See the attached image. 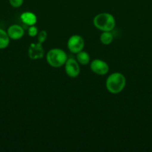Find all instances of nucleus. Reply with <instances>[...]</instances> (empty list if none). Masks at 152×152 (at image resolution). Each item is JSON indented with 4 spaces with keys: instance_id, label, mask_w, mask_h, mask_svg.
<instances>
[{
    "instance_id": "f257e3e1",
    "label": "nucleus",
    "mask_w": 152,
    "mask_h": 152,
    "mask_svg": "<svg viewBox=\"0 0 152 152\" xmlns=\"http://www.w3.org/2000/svg\"><path fill=\"white\" fill-rule=\"evenodd\" d=\"M126 79L122 74L119 72L113 73L106 80V88L110 93L117 94L125 87Z\"/></svg>"
},
{
    "instance_id": "f03ea898",
    "label": "nucleus",
    "mask_w": 152,
    "mask_h": 152,
    "mask_svg": "<svg viewBox=\"0 0 152 152\" xmlns=\"http://www.w3.org/2000/svg\"><path fill=\"white\" fill-rule=\"evenodd\" d=\"M93 25L101 31H111L116 26V19L110 13H98L94 17Z\"/></svg>"
},
{
    "instance_id": "7ed1b4c3",
    "label": "nucleus",
    "mask_w": 152,
    "mask_h": 152,
    "mask_svg": "<svg viewBox=\"0 0 152 152\" xmlns=\"http://www.w3.org/2000/svg\"><path fill=\"white\" fill-rule=\"evenodd\" d=\"M68 56L66 53L61 48H53L48 51L46 60L53 68H60L65 65Z\"/></svg>"
},
{
    "instance_id": "20e7f679",
    "label": "nucleus",
    "mask_w": 152,
    "mask_h": 152,
    "mask_svg": "<svg viewBox=\"0 0 152 152\" xmlns=\"http://www.w3.org/2000/svg\"><path fill=\"white\" fill-rule=\"evenodd\" d=\"M68 49L73 53H77L83 50L84 47V39L80 35H73L67 42Z\"/></svg>"
},
{
    "instance_id": "39448f33",
    "label": "nucleus",
    "mask_w": 152,
    "mask_h": 152,
    "mask_svg": "<svg viewBox=\"0 0 152 152\" xmlns=\"http://www.w3.org/2000/svg\"><path fill=\"white\" fill-rule=\"evenodd\" d=\"M65 71L68 77L75 78L80 74V66L77 61L74 58L67 59L65 63Z\"/></svg>"
},
{
    "instance_id": "423d86ee",
    "label": "nucleus",
    "mask_w": 152,
    "mask_h": 152,
    "mask_svg": "<svg viewBox=\"0 0 152 152\" xmlns=\"http://www.w3.org/2000/svg\"><path fill=\"white\" fill-rule=\"evenodd\" d=\"M90 69L98 75H105L109 71V65L104 61L96 59L92 61L90 63Z\"/></svg>"
},
{
    "instance_id": "0eeeda50",
    "label": "nucleus",
    "mask_w": 152,
    "mask_h": 152,
    "mask_svg": "<svg viewBox=\"0 0 152 152\" xmlns=\"http://www.w3.org/2000/svg\"><path fill=\"white\" fill-rule=\"evenodd\" d=\"M44 49L42 47V44L31 43L28 48V56L31 59H42L44 56Z\"/></svg>"
},
{
    "instance_id": "6e6552de",
    "label": "nucleus",
    "mask_w": 152,
    "mask_h": 152,
    "mask_svg": "<svg viewBox=\"0 0 152 152\" xmlns=\"http://www.w3.org/2000/svg\"><path fill=\"white\" fill-rule=\"evenodd\" d=\"M7 33L10 39L13 40H17L23 37L25 31L20 25H12L8 28Z\"/></svg>"
},
{
    "instance_id": "1a4fd4ad",
    "label": "nucleus",
    "mask_w": 152,
    "mask_h": 152,
    "mask_svg": "<svg viewBox=\"0 0 152 152\" xmlns=\"http://www.w3.org/2000/svg\"><path fill=\"white\" fill-rule=\"evenodd\" d=\"M20 19L22 22L28 26H32L37 23V16L32 12H24L21 14Z\"/></svg>"
},
{
    "instance_id": "9d476101",
    "label": "nucleus",
    "mask_w": 152,
    "mask_h": 152,
    "mask_svg": "<svg viewBox=\"0 0 152 152\" xmlns=\"http://www.w3.org/2000/svg\"><path fill=\"white\" fill-rule=\"evenodd\" d=\"M76 60L77 61L79 64L82 65H86L89 63L90 61V56H89V53H86V51H81L78 52L77 53V56H76Z\"/></svg>"
},
{
    "instance_id": "9b49d317",
    "label": "nucleus",
    "mask_w": 152,
    "mask_h": 152,
    "mask_svg": "<svg viewBox=\"0 0 152 152\" xmlns=\"http://www.w3.org/2000/svg\"><path fill=\"white\" fill-rule=\"evenodd\" d=\"M10 37L8 34L3 29L0 28V49H4L9 45Z\"/></svg>"
},
{
    "instance_id": "f8f14e48",
    "label": "nucleus",
    "mask_w": 152,
    "mask_h": 152,
    "mask_svg": "<svg viewBox=\"0 0 152 152\" xmlns=\"http://www.w3.org/2000/svg\"><path fill=\"white\" fill-rule=\"evenodd\" d=\"M100 40L102 44L107 45L113 42V36L110 33V31H103V33L100 36Z\"/></svg>"
},
{
    "instance_id": "ddd939ff",
    "label": "nucleus",
    "mask_w": 152,
    "mask_h": 152,
    "mask_svg": "<svg viewBox=\"0 0 152 152\" xmlns=\"http://www.w3.org/2000/svg\"><path fill=\"white\" fill-rule=\"evenodd\" d=\"M38 42L43 44L47 39V32L45 30H42L41 31L38 32Z\"/></svg>"
},
{
    "instance_id": "4468645a",
    "label": "nucleus",
    "mask_w": 152,
    "mask_h": 152,
    "mask_svg": "<svg viewBox=\"0 0 152 152\" xmlns=\"http://www.w3.org/2000/svg\"><path fill=\"white\" fill-rule=\"evenodd\" d=\"M28 34L31 37H35V36H37L38 34V29H37V28L36 26L32 25V26H31L28 28Z\"/></svg>"
},
{
    "instance_id": "2eb2a0df",
    "label": "nucleus",
    "mask_w": 152,
    "mask_h": 152,
    "mask_svg": "<svg viewBox=\"0 0 152 152\" xmlns=\"http://www.w3.org/2000/svg\"><path fill=\"white\" fill-rule=\"evenodd\" d=\"M24 0H9L10 5L13 7H19L23 4Z\"/></svg>"
}]
</instances>
